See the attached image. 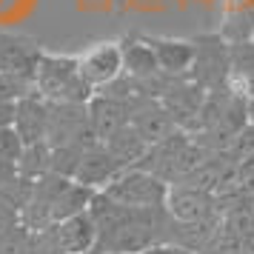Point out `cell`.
I'll return each mask as SVG.
<instances>
[{"instance_id":"6da1fadb","label":"cell","mask_w":254,"mask_h":254,"mask_svg":"<svg viewBox=\"0 0 254 254\" xmlns=\"http://www.w3.org/2000/svg\"><path fill=\"white\" fill-rule=\"evenodd\" d=\"M35 89L43 100L63 103H89L94 89L80 77L77 55H55L43 52L35 69Z\"/></svg>"},{"instance_id":"7a4b0ae2","label":"cell","mask_w":254,"mask_h":254,"mask_svg":"<svg viewBox=\"0 0 254 254\" xmlns=\"http://www.w3.org/2000/svg\"><path fill=\"white\" fill-rule=\"evenodd\" d=\"M194 40V63L189 77L203 92H223L231 83V46L220 37V32L197 35Z\"/></svg>"},{"instance_id":"3957f363","label":"cell","mask_w":254,"mask_h":254,"mask_svg":"<svg viewBox=\"0 0 254 254\" xmlns=\"http://www.w3.org/2000/svg\"><path fill=\"white\" fill-rule=\"evenodd\" d=\"M103 191L115 203L128 208H166L169 183L140 166H131V169H123Z\"/></svg>"},{"instance_id":"277c9868","label":"cell","mask_w":254,"mask_h":254,"mask_svg":"<svg viewBox=\"0 0 254 254\" xmlns=\"http://www.w3.org/2000/svg\"><path fill=\"white\" fill-rule=\"evenodd\" d=\"M46 140H49V146H69V143L92 146V143H97L92 126H89V109H86V103L49 100Z\"/></svg>"},{"instance_id":"5b68a950","label":"cell","mask_w":254,"mask_h":254,"mask_svg":"<svg viewBox=\"0 0 254 254\" xmlns=\"http://www.w3.org/2000/svg\"><path fill=\"white\" fill-rule=\"evenodd\" d=\"M77 69L80 77L94 92L109 86L112 80H117L123 74V52H120V40H103V43H94L86 52L77 55Z\"/></svg>"},{"instance_id":"8992f818","label":"cell","mask_w":254,"mask_h":254,"mask_svg":"<svg viewBox=\"0 0 254 254\" xmlns=\"http://www.w3.org/2000/svg\"><path fill=\"white\" fill-rule=\"evenodd\" d=\"M214 211V197L206 189H197L189 183L169 186L166 197V214L177 223H206Z\"/></svg>"},{"instance_id":"52a82bcc","label":"cell","mask_w":254,"mask_h":254,"mask_svg":"<svg viewBox=\"0 0 254 254\" xmlns=\"http://www.w3.org/2000/svg\"><path fill=\"white\" fill-rule=\"evenodd\" d=\"M128 123L140 131V137L146 140L149 146H154V143H160V140H166L172 131H177V123H174V117L166 112V106L157 100V97H143V100H137V103L128 106Z\"/></svg>"},{"instance_id":"ba28073f","label":"cell","mask_w":254,"mask_h":254,"mask_svg":"<svg viewBox=\"0 0 254 254\" xmlns=\"http://www.w3.org/2000/svg\"><path fill=\"white\" fill-rule=\"evenodd\" d=\"M49 229L60 254H92L97 246V226L89 211L60 220V223H49Z\"/></svg>"},{"instance_id":"9c48e42d","label":"cell","mask_w":254,"mask_h":254,"mask_svg":"<svg viewBox=\"0 0 254 254\" xmlns=\"http://www.w3.org/2000/svg\"><path fill=\"white\" fill-rule=\"evenodd\" d=\"M43 46L35 37L17 35V32H0V71H17V74H32L40 63Z\"/></svg>"},{"instance_id":"30bf717a","label":"cell","mask_w":254,"mask_h":254,"mask_svg":"<svg viewBox=\"0 0 254 254\" xmlns=\"http://www.w3.org/2000/svg\"><path fill=\"white\" fill-rule=\"evenodd\" d=\"M120 172H123V166L115 160L112 151L106 149L103 140H97V143H92L89 149L83 151V160H80L77 174H74V180L89 186L92 191H103Z\"/></svg>"},{"instance_id":"8fae6325","label":"cell","mask_w":254,"mask_h":254,"mask_svg":"<svg viewBox=\"0 0 254 254\" xmlns=\"http://www.w3.org/2000/svg\"><path fill=\"white\" fill-rule=\"evenodd\" d=\"M89 109V126H92L94 137L97 140H109L115 131L128 126V106L123 100H117L112 94H103V92H94L92 100L86 103Z\"/></svg>"},{"instance_id":"7c38bea8","label":"cell","mask_w":254,"mask_h":254,"mask_svg":"<svg viewBox=\"0 0 254 254\" xmlns=\"http://www.w3.org/2000/svg\"><path fill=\"white\" fill-rule=\"evenodd\" d=\"M149 37V35H146ZM154 58L163 74L172 77H189L191 63H194V40H183V37H149Z\"/></svg>"},{"instance_id":"4fadbf2b","label":"cell","mask_w":254,"mask_h":254,"mask_svg":"<svg viewBox=\"0 0 254 254\" xmlns=\"http://www.w3.org/2000/svg\"><path fill=\"white\" fill-rule=\"evenodd\" d=\"M46 126H49V100H43L40 94H29L23 100H17L12 128L17 131V137L23 140V146L46 140Z\"/></svg>"},{"instance_id":"5bb4252c","label":"cell","mask_w":254,"mask_h":254,"mask_svg":"<svg viewBox=\"0 0 254 254\" xmlns=\"http://www.w3.org/2000/svg\"><path fill=\"white\" fill-rule=\"evenodd\" d=\"M120 52H123V71L137 77V80H151L160 74L154 49H151L149 37L146 35H126L120 40Z\"/></svg>"},{"instance_id":"9a60e30c","label":"cell","mask_w":254,"mask_h":254,"mask_svg":"<svg viewBox=\"0 0 254 254\" xmlns=\"http://www.w3.org/2000/svg\"><path fill=\"white\" fill-rule=\"evenodd\" d=\"M220 37L226 43H246L254 40V0H229L223 23H220Z\"/></svg>"},{"instance_id":"2e32d148","label":"cell","mask_w":254,"mask_h":254,"mask_svg":"<svg viewBox=\"0 0 254 254\" xmlns=\"http://www.w3.org/2000/svg\"><path fill=\"white\" fill-rule=\"evenodd\" d=\"M106 149L115 154V160L123 166V169H131V166H137L143 157H146V151H149V143L140 137V131L131 123L126 128H120L115 131L109 140H103Z\"/></svg>"},{"instance_id":"e0dca14e","label":"cell","mask_w":254,"mask_h":254,"mask_svg":"<svg viewBox=\"0 0 254 254\" xmlns=\"http://www.w3.org/2000/svg\"><path fill=\"white\" fill-rule=\"evenodd\" d=\"M231 46V83L229 89L252 97L254 94V40L229 43Z\"/></svg>"},{"instance_id":"ac0fdd59","label":"cell","mask_w":254,"mask_h":254,"mask_svg":"<svg viewBox=\"0 0 254 254\" xmlns=\"http://www.w3.org/2000/svg\"><path fill=\"white\" fill-rule=\"evenodd\" d=\"M92 197H94V191L89 186L77 183V180H69V183L63 186V191L58 194L55 206H52V223H60V220H69L74 214L89 211Z\"/></svg>"},{"instance_id":"d6986e66","label":"cell","mask_w":254,"mask_h":254,"mask_svg":"<svg viewBox=\"0 0 254 254\" xmlns=\"http://www.w3.org/2000/svg\"><path fill=\"white\" fill-rule=\"evenodd\" d=\"M49 172H52V146H49V140L23 146V154L17 160V174L37 180V177H43Z\"/></svg>"},{"instance_id":"ffe728a7","label":"cell","mask_w":254,"mask_h":254,"mask_svg":"<svg viewBox=\"0 0 254 254\" xmlns=\"http://www.w3.org/2000/svg\"><path fill=\"white\" fill-rule=\"evenodd\" d=\"M89 146L83 143H69V146H52V172L60 174V177H69L74 180V174L80 169V160H83V151Z\"/></svg>"},{"instance_id":"44dd1931","label":"cell","mask_w":254,"mask_h":254,"mask_svg":"<svg viewBox=\"0 0 254 254\" xmlns=\"http://www.w3.org/2000/svg\"><path fill=\"white\" fill-rule=\"evenodd\" d=\"M32 191H35V180L32 177H23V174H14L12 180H6V183L0 186V200L6 206H12L14 211L23 214V208L32 200Z\"/></svg>"},{"instance_id":"7402d4cb","label":"cell","mask_w":254,"mask_h":254,"mask_svg":"<svg viewBox=\"0 0 254 254\" xmlns=\"http://www.w3.org/2000/svg\"><path fill=\"white\" fill-rule=\"evenodd\" d=\"M29 94H37L35 77L32 74H17V71H0V100L17 103Z\"/></svg>"},{"instance_id":"603a6c76","label":"cell","mask_w":254,"mask_h":254,"mask_svg":"<svg viewBox=\"0 0 254 254\" xmlns=\"http://www.w3.org/2000/svg\"><path fill=\"white\" fill-rule=\"evenodd\" d=\"M29 231H32V229L26 226L23 220H20L17 226H12V229H6L3 234H0V254H17L20 249H23Z\"/></svg>"},{"instance_id":"cb8c5ba5","label":"cell","mask_w":254,"mask_h":254,"mask_svg":"<svg viewBox=\"0 0 254 254\" xmlns=\"http://www.w3.org/2000/svg\"><path fill=\"white\" fill-rule=\"evenodd\" d=\"M20 154H23V140L17 137V131L14 128H0V157L17 166Z\"/></svg>"},{"instance_id":"d4e9b609","label":"cell","mask_w":254,"mask_h":254,"mask_svg":"<svg viewBox=\"0 0 254 254\" xmlns=\"http://www.w3.org/2000/svg\"><path fill=\"white\" fill-rule=\"evenodd\" d=\"M17 223H20V211H14L12 206H6L0 200V234L6 229H12V226H17Z\"/></svg>"},{"instance_id":"484cf974","label":"cell","mask_w":254,"mask_h":254,"mask_svg":"<svg viewBox=\"0 0 254 254\" xmlns=\"http://www.w3.org/2000/svg\"><path fill=\"white\" fill-rule=\"evenodd\" d=\"M183 252L186 249L174 246V243H154V246H149V249H143L137 254H183Z\"/></svg>"},{"instance_id":"4316f807","label":"cell","mask_w":254,"mask_h":254,"mask_svg":"<svg viewBox=\"0 0 254 254\" xmlns=\"http://www.w3.org/2000/svg\"><path fill=\"white\" fill-rule=\"evenodd\" d=\"M14 106L9 100H0V128H12L14 126Z\"/></svg>"},{"instance_id":"83f0119b","label":"cell","mask_w":254,"mask_h":254,"mask_svg":"<svg viewBox=\"0 0 254 254\" xmlns=\"http://www.w3.org/2000/svg\"><path fill=\"white\" fill-rule=\"evenodd\" d=\"M249 123L254 126V94L249 97Z\"/></svg>"},{"instance_id":"f1b7e54d","label":"cell","mask_w":254,"mask_h":254,"mask_svg":"<svg viewBox=\"0 0 254 254\" xmlns=\"http://www.w3.org/2000/svg\"><path fill=\"white\" fill-rule=\"evenodd\" d=\"M100 254H120V252H100Z\"/></svg>"}]
</instances>
